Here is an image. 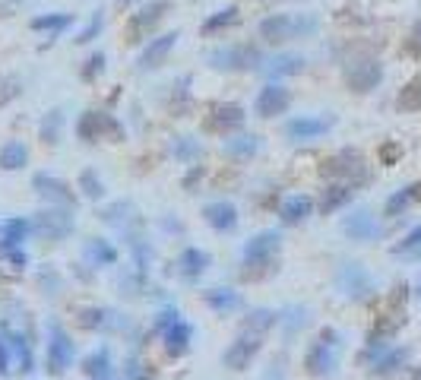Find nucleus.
<instances>
[{
  "mask_svg": "<svg viewBox=\"0 0 421 380\" xmlns=\"http://www.w3.org/2000/svg\"><path fill=\"white\" fill-rule=\"evenodd\" d=\"M406 380H421V367H408Z\"/></svg>",
  "mask_w": 421,
  "mask_h": 380,
  "instance_id": "54",
  "label": "nucleus"
},
{
  "mask_svg": "<svg viewBox=\"0 0 421 380\" xmlns=\"http://www.w3.org/2000/svg\"><path fill=\"white\" fill-rule=\"evenodd\" d=\"M29 25H32L35 32H54V35H58L67 25H73V13H41V16H35Z\"/></svg>",
  "mask_w": 421,
  "mask_h": 380,
  "instance_id": "38",
  "label": "nucleus"
},
{
  "mask_svg": "<svg viewBox=\"0 0 421 380\" xmlns=\"http://www.w3.org/2000/svg\"><path fill=\"white\" fill-rule=\"evenodd\" d=\"M336 285L351 301H368V298L374 295V279H370V272L364 270L361 263H355V260H345L336 270Z\"/></svg>",
  "mask_w": 421,
  "mask_h": 380,
  "instance_id": "8",
  "label": "nucleus"
},
{
  "mask_svg": "<svg viewBox=\"0 0 421 380\" xmlns=\"http://www.w3.org/2000/svg\"><path fill=\"white\" fill-rule=\"evenodd\" d=\"M102 29H105V13L98 10V13H92V16H89V23H86V29L77 35V42H79V44H89Z\"/></svg>",
  "mask_w": 421,
  "mask_h": 380,
  "instance_id": "44",
  "label": "nucleus"
},
{
  "mask_svg": "<svg viewBox=\"0 0 421 380\" xmlns=\"http://www.w3.org/2000/svg\"><path fill=\"white\" fill-rule=\"evenodd\" d=\"M39 282H41V285H51V295H58V291H60V276L51 270V266L39 272Z\"/></svg>",
  "mask_w": 421,
  "mask_h": 380,
  "instance_id": "49",
  "label": "nucleus"
},
{
  "mask_svg": "<svg viewBox=\"0 0 421 380\" xmlns=\"http://www.w3.org/2000/svg\"><path fill=\"white\" fill-rule=\"evenodd\" d=\"M203 304L212 310V314L228 317V314H235V310L244 308V298H241V291L228 289V285H212V289L203 291Z\"/></svg>",
  "mask_w": 421,
  "mask_h": 380,
  "instance_id": "19",
  "label": "nucleus"
},
{
  "mask_svg": "<svg viewBox=\"0 0 421 380\" xmlns=\"http://www.w3.org/2000/svg\"><path fill=\"white\" fill-rule=\"evenodd\" d=\"M200 177H203V165H190V171H187V177H184V187H187V190H193V187H197Z\"/></svg>",
  "mask_w": 421,
  "mask_h": 380,
  "instance_id": "51",
  "label": "nucleus"
},
{
  "mask_svg": "<svg viewBox=\"0 0 421 380\" xmlns=\"http://www.w3.org/2000/svg\"><path fill=\"white\" fill-rule=\"evenodd\" d=\"M203 219H206V225L216 228L219 234H228L238 228V219H241V215H238V206L231 200H212L203 206Z\"/></svg>",
  "mask_w": 421,
  "mask_h": 380,
  "instance_id": "17",
  "label": "nucleus"
},
{
  "mask_svg": "<svg viewBox=\"0 0 421 380\" xmlns=\"http://www.w3.org/2000/svg\"><path fill=\"white\" fill-rule=\"evenodd\" d=\"M16 92H20V82H16V80H13V82H7V86H0V108L7 105V101L13 99Z\"/></svg>",
  "mask_w": 421,
  "mask_h": 380,
  "instance_id": "52",
  "label": "nucleus"
},
{
  "mask_svg": "<svg viewBox=\"0 0 421 380\" xmlns=\"http://www.w3.org/2000/svg\"><path fill=\"white\" fill-rule=\"evenodd\" d=\"M32 187L39 196H45L48 203H58V206H77V194L67 181H60L58 175H48V171H39L32 175Z\"/></svg>",
  "mask_w": 421,
  "mask_h": 380,
  "instance_id": "16",
  "label": "nucleus"
},
{
  "mask_svg": "<svg viewBox=\"0 0 421 380\" xmlns=\"http://www.w3.org/2000/svg\"><path fill=\"white\" fill-rule=\"evenodd\" d=\"M77 358V342L73 336L60 327L58 320L48 323V342H45V367L51 377H64Z\"/></svg>",
  "mask_w": 421,
  "mask_h": 380,
  "instance_id": "5",
  "label": "nucleus"
},
{
  "mask_svg": "<svg viewBox=\"0 0 421 380\" xmlns=\"http://www.w3.org/2000/svg\"><path fill=\"white\" fill-rule=\"evenodd\" d=\"M418 298H421V282H418Z\"/></svg>",
  "mask_w": 421,
  "mask_h": 380,
  "instance_id": "55",
  "label": "nucleus"
},
{
  "mask_svg": "<svg viewBox=\"0 0 421 380\" xmlns=\"http://www.w3.org/2000/svg\"><path fill=\"white\" fill-rule=\"evenodd\" d=\"M418 247H421V222L399 241V244H393V253H412V251H418Z\"/></svg>",
  "mask_w": 421,
  "mask_h": 380,
  "instance_id": "46",
  "label": "nucleus"
},
{
  "mask_svg": "<svg viewBox=\"0 0 421 380\" xmlns=\"http://www.w3.org/2000/svg\"><path fill=\"white\" fill-rule=\"evenodd\" d=\"M313 196H307V194H294V196H288L285 203L279 206V219H282V225H301L304 219H311V213H313Z\"/></svg>",
  "mask_w": 421,
  "mask_h": 380,
  "instance_id": "25",
  "label": "nucleus"
},
{
  "mask_svg": "<svg viewBox=\"0 0 421 380\" xmlns=\"http://www.w3.org/2000/svg\"><path fill=\"white\" fill-rule=\"evenodd\" d=\"M0 282H4V276H0Z\"/></svg>",
  "mask_w": 421,
  "mask_h": 380,
  "instance_id": "56",
  "label": "nucleus"
},
{
  "mask_svg": "<svg viewBox=\"0 0 421 380\" xmlns=\"http://www.w3.org/2000/svg\"><path fill=\"white\" fill-rule=\"evenodd\" d=\"M317 32V16L311 13H301V16H292V13H273V16L260 19V38L263 42H292V38H307Z\"/></svg>",
  "mask_w": 421,
  "mask_h": 380,
  "instance_id": "3",
  "label": "nucleus"
},
{
  "mask_svg": "<svg viewBox=\"0 0 421 380\" xmlns=\"http://www.w3.org/2000/svg\"><path fill=\"white\" fill-rule=\"evenodd\" d=\"M79 190H83V196H89V200H102L105 196V184H102V177H98L96 168L79 171Z\"/></svg>",
  "mask_w": 421,
  "mask_h": 380,
  "instance_id": "39",
  "label": "nucleus"
},
{
  "mask_svg": "<svg viewBox=\"0 0 421 380\" xmlns=\"http://www.w3.org/2000/svg\"><path fill=\"white\" fill-rule=\"evenodd\" d=\"M351 196H355V187H351V184H326L317 206H320V213H323V215H332V213H339L342 206H349Z\"/></svg>",
  "mask_w": 421,
  "mask_h": 380,
  "instance_id": "27",
  "label": "nucleus"
},
{
  "mask_svg": "<svg viewBox=\"0 0 421 380\" xmlns=\"http://www.w3.org/2000/svg\"><path fill=\"white\" fill-rule=\"evenodd\" d=\"M326 177H339V184H361L368 181V168H364V156L355 149H339L336 156H330L323 162Z\"/></svg>",
  "mask_w": 421,
  "mask_h": 380,
  "instance_id": "7",
  "label": "nucleus"
},
{
  "mask_svg": "<svg viewBox=\"0 0 421 380\" xmlns=\"http://www.w3.org/2000/svg\"><path fill=\"white\" fill-rule=\"evenodd\" d=\"M162 339H165V352L171 355V358H181V355H187V348H190L193 327L187 320H178L171 329H165V333H162Z\"/></svg>",
  "mask_w": 421,
  "mask_h": 380,
  "instance_id": "29",
  "label": "nucleus"
},
{
  "mask_svg": "<svg viewBox=\"0 0 421 380\" xmlns=\"http://www.w3.org/2000/svg\"><path fill=\"white\" fill-rule=\"evenodd\" d=\"M7 260L13 263V270H26V266H29V253L22 251V247H13V251L7 253Z\"/></svg>",
  "mask_w": 421,
  "mask_h": 380,
  "instance_id": "50",
  "label": "nucleus"
},
{
  "mask_svg": "<svg viewBox=\"0 0 421 380\" xmlns=\"http://www.w3.org/2000/svg\"><path fill=\"white\" fill-rule=\"evenodd\" d=\"M260 380H285V367H282V365H269L266 374H263Z\"/></svg>",
  "mask_w": 421,
  "mask_h": 380,
  "instance_id": "53",
  "label": "nucleus"
},
{
  "mask_svg": "<svg viewBox=\"0 0 421 380\" xmlns=\"http://www.w3.org/2000/svg\"><path fill=\"white\" fill-rule=\"evenodd\" d=\"M399 108L402 111H418L421 108V92H418V86H406L399 92Z\"/></svg>",
  "mask_w": 421,
  "mask_h": 380,
  "instance_id": "47",
  "label": "nucleus"
},
{
  "mask_svg": "<svg viewBox=\"0 0 421 380\" xmlns=\"http://www.w3.org/2000/svg\"><path fill=\"white\" fill-rule=\"evenodd\" d=\"M153 377H155L153 365H143L136 358H130L127 367H124V380H153Z\"/></svg>",
  "mask_w": 421,
  "mask_h": 380,
  "instance_id": "45",
  "label": "nucleus"
},
{
  "mask_svg": "<svg viewBox=\"0 0 421 380\" xmlns=\"http://www.w3.org/2000/svg\"><path fill=\"white\" fill-rule=\"evenodd\" d=\"M29 234H32V219H22V215L0 219V257H7L13 247H22Z\"/></svg>",
  "mask_w": 421,
  "mask_h": 380,
  "instance_id": "21",
  "label": "nucleus"
},
{
  "mask_svg": "<svg viewBox=\"0 0 421 380\" xmlns=\"http://www.w3.org/2000/svg\"><path fill=\"white\" fill-rule=\"evenodd\" d=\"M273 327H279V314L269 310V308H254V310H247V317H244L241 333L263 336V333H269Z\"/></svg>",
  "mask_w": 421,
  "mask_h": 380,
  "instance_id": "31",
  "label": "nucleus"
},
{
  "mask_svg": "<svg viewBox=\"0 0 421 380\" xmlns=\"http://www.w3.org/2000/svg\"><path fill=\"white\" fill-rule=\"evenodd\" d=\"M209 263H212V257L203 247H184V251L178 253V260H174V270H178V276L184 279V282H197V279L209 270Z\"/></svg>",
  "mask_w": 421,
  "mask_h": 380,
  "instance_id": "18",
  "label": "nucleus"
},
{
  "mask_svg": "<svg viewBox=\"0 0 421 380\" xmlns=\"http://www.w3.org/2000/svg\"><path fill=\"white\" fill-rule=\"evenodd\" d=\"M29 165V149L20 143V139H7L0 146V168L4 171H20Z\"/></svg>",
  "mask_w": 421,
  "mask_h": 380,
  "instance_id": "33",
  "label": "nucleus"
},
{
  "mask_svg": "<svg viewBox=\"0 0 421 380\" xmlns=\"http://www.w3.org/2000/svg\"><path fill=\"white\" fill-rule=\"evenodd\" d=\"M304 67H307V61L301 54H276V57H269V61H263L260 70L269 76V82H276V80H282V76L304 73Z\"/></svg>",
  "mask_w": 421,
  "mask_h": 380,
  "instance_id": "24",
  "label": "nucleus"
},
{
  "mask_svg": "<svg viewBox=\"0 0 421 380\" xmlns=\"http://www.w3.org/2000/svg\"><path fill=\"white\" fill-rule=\"evenodd\" d=\"M77 137L83 143H96L102 137H121V124L108 111H83V118L77 120Z\"/></svg>",
  "mask_w": 421,
  "mask_h": 380,
  "instance_id": "11",
  "label": "nucleus"
},
{
  "mask_svg": "<svg viewBox=\"0 0 421 380\" xmlns=\"http://www.w3.org/2000/svg\"><path fill=\"white\" fill-rule=\"evenodd\" d=\"M77 323L83 329H108V308H83Z\"/></svg>",
  "mask_w": 421,
  "mask_h": 380,
  "instance_id": "40",
  "label": "nucleus"
},
{
  "mask_svg": "<svg viewBox=\"0 0 421 380\" xmlns=\"http://www.w3.org/2000/svg\"><path fill=\"white\" fill-rule=\"evenodd\" d=\"M102 70H105V54H102V51H92V54L86 57V63H83V70H79V76H83L86 82H92L98 73H102Z\"/></svg>",
  "mask_w": 421,
  "mask_h": 380,
  "instance_id": "43",
  "label": "nucleus"
},
{
  "mask_svg": "<svg viewBox=\"0 0 421 380\" xmlns=\"http://www.w3.org/2000/svg\"><path fill=\"white\" fill-rule=\"evenodd\" d=\"M73 225H77V219H73L70 206H48L32 215V234L45 241H64L73 232Z\"/></svg>",
  "mask_w": 421,
  "mask_h": 380,
  "instance_id": "6",
  "label": "nucleus"
},
{
  "mask_svg": "<svg viewBox=\"0 0 421 380\" xmlns=\"http://www.w3.org/2000/svg\"><path fill=\"white\" fill-rule=\"evenodd\" d=\"M260 348H263V336L241 333L228 348H225L222 361H225V367H231V371H247L250 361L260 355Z\"/></svg>",
  "mask_w": 421,
  "mask_h": 380,
  "instance_id": "14",
  "label": "nucleus"
},
{
  "mask_svg": "<svg viewBox=\"0 0 421 380\" xmlns=\"http://www.w3.org/2000/svg\"><path fill=\"white\" fill-rule=\"evenodd\" d=\"M206 63L212 70H225V73H244V70H260L263 67V51L250 42L241 44H222L206 54Z\"/></svg>",
  "mask_w": 421,
  "mask_h": 380,
  "instance_id": "4",
  "label": "nucleus"
},
{
  "mask_svg": "<svg viewBox=\"0 0 421 380\" xmlns=\"http://www.w3.org/2000/svg\"><path fill=\"white\" fill-rule=\"evenodd\" d=\"M178 38H181V32H162V35L149 38V44L143 48V54H140V67H143V70L162 67V63H165V57L174 51Z\"/></svg>",
  "mask_w": 421,
  "mask_h": 380,
  "instance_id": "20",
  "label": "nucleus"
},
{
  "mask_svg": "<svg viewBox=\"0 0 421 380\" xmlns=\"http://www.w3.org/2000/svg\"><path fill=\"white\" fill-rule=\"evenodd\" d=\"M244 120H247V111H244L238 101H225V105H216V108H212V111L203 118V130L228 137V133L241 130Z\"/></svg>",
  "mask_w": 421,
  "mask_h": 380,
  "instance_id": "10",
  "label": "nucleus"
},
{
  "mask_svg": "<svg viewBox=\"0 0 421 380\" xmlns=\"http://www.w3.org/2000/svg\"><path fill=\"white\" fill-rule=\"evenodd\" d=\"M288 105H292V92H288L285 86H279V82H266L254 99V111H257V118H263V120L285 114Z\"/></svg>",
  "mask_w": 421,
  "mask_h": 380,
  "instance_id": "12",
  "label": "nucleus"
},
{
  "mask_svg": "<svg viewBox=\"0 0 421 380\" xmlns=\"http://www.w3.org/2000/svg\"><path fill=\"white\" fill-rule=\"evenodd\" d=\"M171 156L184 165H193V162H200V156H203V146H200L197 137H174Z\"/></svg>",
  "mask_w": 421,
  "mask_h": 380,
  "instance_id": "36",
  "label": "nucleus"
},
{
  "mask_svg": "<svg viewBox=\"0 0 421 380\" xmlns=\"http://www.w3.org/2000/svg\"><path fill=\"white\" fill-rule=\"evenodd\" d=\"M238 23V6H225V10H216L209 13V16L203 19V25H200V32L203 35H216L219 29H228V25Z\"/></svg>",
  "mask_w": 421,
  "mask_h": 380,
  "instance_id": "37",
  "label": "nucleus"
},
{
  "mask_svg": "<svg viewBox=\"0 0 421 380\" xmlns=\"http://www.w3.org/2000/svg\"><path fill=\"white\" fill-rule=\"evenodd\" d=\"M304 323H307V310L304 308H288V310H282L279 314V327H285L288 336H294Z\"/></svg>",
  "mask_w": 421,
  "mask_h": 380,
  "instance_id": "41",
  "label": "nucleus"
},
{
  "mask_svg": "<svg viewBox=\"0 0 421 380\" xmlns=\"http://www.w3.org/2000/svg\"><path fill=\"white\" fill-rule=\"evenodd\" d=\"M13 371V352H10V342H7V329L0 333V377H7Z\"/></svg>",
  "mask_w": 421,
  "mask_h": 380,
  "instance_id": "48",
  "label": "nucleus"
},
{
  "mask_svg": "<svg viewBox=\"0 0 421 380\" xmlns=\"http://www.w3.org/2000/svg\"><path fill=\"white\" fill-rule=\"evenodd\" d=\"M181 320V314H178V308H162L159 314H155V323H153V329H149V336H155V333H165V329H171L174 323Z\"/></svg>",
  "mask_w": 421,
  "mask_h": 380,
  "instance_id": "42",
  "label": "nucleus"
},
{
  "mask_svg": "<svg viewBox=\"0 0 421 380\" xmlns=\"http://www.w3.org/2000/svg\"><path fill=\"white\" fill-rule=\"evenodd\" d=\"M342 232H345V238L358 241V244H368V241L380 238V222H377V215L370 213L368 206H361L342 219Z\"/></svg>",
  "mask_w": 421,
  "mask_h": 380,
  "instance_id": "15",
  "label": "nucleus"
},
{
  "mask_svg": "<svg viewBox=\"0 0 421 380\" xmlns=\"http://www.w3.org/2000/svg\"><path fill=\"white\" fill-rule=\"evenodd\" d=\"M260 152V137L257 133H235L222 139V156L231 162H250Z\"/></svg>",
  "mask_w": 421,
  "mask_h": 380,
  "instance_id": "22",
  "label": "nucleus"
},
{
  "mask_svg": "<svg viewBox=\"0 0 421 380\" xmlns=\"http://www.w3.org/2000/svg\"><path fill=\"white\" fill-rule=\"evenodd\" d=\"M383 80V63L374 61V57H368V61H355L345 67V86L351 89V92H370V89H377Z\"/></svg>",
  "mask_w": 421,
  "mask_h": 380,
  "instance_id": "13",
  "label": "nucleus"
},
{
  "mask_svg": "<svg viewBox=\"0 0 421 380\" xmlns=\"http://www.w3.org/2000/svg\"><path fill=\"white\" fill-rule=\"evenodd\" d=\"M408 355H412V348H408V346H389L387 352H383L374 365H370V371H374L377 377H389V374L402 371V367L408 365Z\"/></svg>",
  "mask_w": 421,
  "mask_h": 380,
  "instance_id": "28",
  "label": "nucleus"
},
{
  "mask_svg": "<svg viewBox=\"0 0 421 380\" xmlns=\"http://www.w3.org/2000/svg\"><path fill=\"white\" fill-rule=\"evenodd\" d=\"M83 260L86 266L98 270V266H115L117 263V247L105 238H89L83 244Z\"/></svg>",
  "mask_w": 421,
  "mask_h": 380,
  "instance_id": "26",
  "label": "nucleus"
},
{
  "mask_svg": "<svg viewBox=\"0 0 421 380\" xmlns=\"http://www.w3.org/2000/svg\"><path fill=\"white\" fill-rule=\"evenodd\" d=\"M111 367H115V361H111V348L102 346L96 348V352H89L83 358V374L92 380H111Z\"/></svg>",
  "mask_w": 421,
  "mask_h": 380,
  "instance_id": "30",
  "label": "nucleus"
},
{
  "mask_svg": "<svg viewBox=\"0 0 421 380\" xmlns=\"http://www.w3.org/2000/svg\"><path fill=\"white\" fill-rule=\"evenodd\" d=\"M418 190H421V184H406V187H399L387 203H383V215H387V219H396V215H402V213L408 209V203L418 196Z\"/></svg>",
  "mask_w": 421,
  "mask_h": 380,
  "instance_id": "35",
  "label": "nucleus"
},
{
  "mask_svg": "<svg viewBox=\"0 0 421 380\" xmlns=\"http://www.w3.org/2000/svg\"><path fill=\"white\" fill-rule=\"evenodd\" d=\"M282 251V234L276 228L257 232L254 238L244 241L241 247V260H244V276L247 279H263L273 272V263Z\"/></svg>",
  "mask_w": 421,
  "mask_h": 380,
  "instance_id": "1",
  "label": "nucleus"
},
{
  "mask_svg": "<svg viewBox=\"0 0 421 380\" xmlns=\"http://www.w3.org/2000/svg\"><path fill=\"white\" fill-rule=\"evenodd\" d=\"M339 348H342V336H339V329L332 327H323L320 329V336L307 346L304 352V371L311 374V377H332L339 367Z\"/></svg>",
  "mask_w": 421,
  "mask_h": 380,
  "instance_id": "2",
  "label": "nucleus"
},
{
  "mask_svg": "<svg viewBox=\"0 0 421 380\" xmlns=\"http://www.w3.org/2000/svg\"><path fill=\"white\" fill-rule=\"evenodd\" d=\"M168 10H171V4H168V0H153V4H146L140 13H134V16H130V25H127L130 38L136 42L140 35H146V32L153 29V25L159 23V19L165 16Z\"/></svg>",
  "mask_w": 421,
  "mask_h": 380,
  "instance_id": "23",
  "label": "nucleus"
},
{
  "mask_svg": "<svg viewBox=\"0 0 421 380\" xmlns=\"http://www.w3.org/2000/svg\"><path fill=\"white\" fill-rule=\"evenodd\" d=\"M60 133H64V111H60V108H51V111L41 118V124H39V139L45 146H58Z\"/></svg>",
  "mask_w": 421,
  "mask_h": 380,
  "instance_id": "34",
  "label": "nucleus"
},
{
  "mask_svg": "<svg viewBox=\"0 0 421 380\" xmlns=\"http://www.w3.org/2000/svg\"><path fill=\"white\" fill-rule=\"evenodd\" d=\"M4 329H7V327H4ZM7 342H10V352H13L16 361H20V367H16V371L32 374L35 371V355H32V346H29V336L10 333V329H7Z\"/></svg>",
  "mask_w": 421,
  "mask_h": 380,
  "instance_id": "32",
  "label": "nucleus"
},
{
  "mask_svg": "<svg viewBox=\"0 0 421 380\" xmlns=\"http://www.w3.org/2000/svg\"><path fill=\"white\" fill-rule=\"evenodd\" d=\"M336 127V114H301V118H292L285 124V137L301 143V139H317L323 133H330Z\"/></svg>",
  "mask_w": 421,
  "mask_h": 380,
  "instance_id": "9",
  "label": "nucleus"
}]
</instances>
